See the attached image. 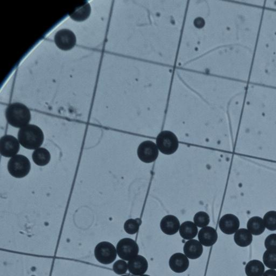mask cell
<instances>
[{"label":"cell","mask_w":276,"mask_h":276,"mask_svg":"<svg viewBox=\"0 0 276 276\" xmlns=\"http://www.w3.org/2000/svg\"><path fill=\"white\" fill-rule=\"evenodd\" d=\"M263 276H276V271L270 269V270L266 271Z\"/></svg>","instance_id":"obj_28"},{"label":"cell","mask_w":276,"mask_h":276,"mask_svg":"<svg viewBox=\"0 0 276 276\" xmlns=\"http://www.w3.org/2000/svg\"><path fill=\"white\" fill-rule=\"evenodd\" d=\"M160 228L164 233L168 236H172L177 233L180 229V222L175 216H167L162 219Z\"/></svg>","instance_id":"obj_15"},{"label":"cell","mask_w":276,"mask_h":276,"mask_svg":"<svg viewBox=\"0 0 276 276\" xmlns=\"http://www.w3.org/2000/svg\"><path fill=\"white\" fill-rule=\"evenodd\" d=\"M248 230L254 236H260L266 230L264 220L261 218L254 216L250 218L247 224Z\"/></svg>","instance_id":"obj_17"},{"label":"cell","mask_w":276,"mask_h":276,"mask_svg":"<svg viewBox=\"0 0 276 276\" xmlns=\"http://www.w3.org/2000/svg\"><path fill=\"white\" fill-rule=\"evenodd\" d=\"M150 276L147 275V274H143V275H142V276Z\"/></svg>","instance_id":"obj_29"},{"label":"cell","mask_w":276,"mask_h":276,"mask_svg":"<svg viewBox=\"0 0 276 276\" xmlns=\"http://www.w3.org/2000/svg\"><path fill=\"white\" fill-rule=\"evenodd\" d=\"M263 260L266 267L272 270L276 269V250H267L264 254Z\"/></svg>","instance_id":"obj_22"},{"label":"cell","mask_w":276,"mask_h":276,"mask_svg":"<svg viewBox=\"0 0 276 276\" xmlns=\"http://www.w3.org/2000/svg\"><path fill=\"white\" fill-rule=\"evenodd\" d=\"M140 223V219H129L124 224V230L128 234H135L139 230Z\"/></svg>","instance_id":"obj_24"},{"label":"cell","mask_w":276,"mask_h":276,"mask_svg":"<svg viewBox=\"0 0 276 276\" xmlns=\"http://www.w3.org/2000/svg\"><path fill=\"white\" fill-rule=\"evenodd\" d=\"M116 252L121 259L130 261L137 256L139 246L134 240L123 238L117 244Z\"/></svg>","instance_id":"obj_6"},{"label":"cell","mask_w":276,"mask_h":276,"mask_svg":"<svg viewBox=\"0 0 276 276\" xmlns=\"http://www.w3.org/2000/svg\"><path fill=\"white\" fill-rule=\"evenodd\" d=\"M266 228L271 231L276 230V212L270 211L266 214L264 218Z\"/></svg>","instance_id":"obj_23"},{"label":"cell","mask_w":276,"mask_h":276,"mask_svg":"<svg viewBox=\"0 0 276 276\" xmlns=\"http://www.w3.org/2000/svg\"><path fill=\"white\" fill-rule=\"evenodd\" d=\"M245 270L247 276H263L265 268L260 261L252 260L246 264Z\"/></svg>","instance_id":"obj_21"},{"label":"cell","mask_w":276,"mask_h":276,"mask_svg":"<svg viewBox=\"0 0 276 276\" xmlns=\"http://www.w3.org/2000/svg\"><path fill=\"white\" fill-rule=\"evenodd\" d=\"M128 276L124 275V276Z\"/></svg>","instance_id":"obj_30"},{"label":"cell","mask_w":276,"mask_h":276,"mask_svg":"<svg viewBox=\"0 0 276 276\" xmlns=\"http://www.w3.org/2000/svg\"><path fill=\"white\" fill-rule=\"evenodd\" d=\"M194 224L200 228H204L210 222V218L208 214L204 212H200L196 214L194 218Z\"/></svg>","instance_id":"obj_25"},{"label":"cell","mask_w":276,"mask_h":276,"mask_svg":"<svg viewBox=\"0 0 276 276\" xmlns=\"http://www.w3.org/2000/svg\"><path fill=\"white\" fill-rule=\"evenodd\" d=\"M203 250L202 245L196 240H190L186 242L184 247V254L192 260H196L201 257Z\"/></svg>","instance_id":"obj_14"},{"label":"cell","mask_w":276,"mask_h":276,"mask_svg":"<svg viewBox=\"0 0 276 276\" xmlns=\"http://www.w3.org/2000/svg\"><path fill=\"white\" fill-rule=\"evenodd\" d=\"M31 169L30 160L23 155L12 157L8 163L10 174L16 178H22L29 174Z\"/></svg>","instance_id":"obj_3"},{"label":"cell","mask_w":276,"mask_h":276,"mask_svg":"<svg viewBox=\"0 0 276 276\" xmlns=\"http://www.w3.org/2000/svg\"><path fill=\"white\" fill-rule=\"evenodd\" d=\"M94 256L100 263L106 265L110 264L116 259V250L111 243L102 242L96 246Z\"/></svg>","instance_id":"obj_5"},{"label":"cell","mask_w":276,"mask_h":276,"mask_svg":"<svg viewBox=\"0 0 276 276\" xmlns=\"http://www.w3.org/2000/svg\"><path fill=\"white\" fill-rule=\"evenodd\" d=\"M128 264L124 260H117L113 266V270L114 272L120 275L125 274L128 271Z\"/></svg>","instance_id":"obj_26"},{"label":"cell","mask_w":276,"mask_h":276,"mask_svg":"<svg viewBox=\"0 0 276 276\" xmlns=\"http://www.w3.org/2000/svg\"><path fill=\"white\" fill-rule=\"evenodd\" d=\"M156 146L161 152L164 154H174L178 147L176 136L170 131H162L156 138Z\"/></svg>","instance_id":"obj_4"},{"label":"cell","mask_w":276,"mask_h":276,"mask_svg":"<svg viewBox=\"0 0 276 276\" xmlns=\"http://www.w3.org/2000/svg\"><path fill=\"white\" fill-rule=\"evenodd\" d=\"M218 236L216 230L210 226H206L200 230L198 238L201 244L205 246H211L218 240Z\"/></svg>","instance_id":"obj_13"},{"label":"cell","mask_w":276,"mask_h":276,"mask_svg":"<svg viewBox=\"0 0 276 276\" xmlns=\"http://www.w3.org/2000/svg\"><path fill=\"white\" fill-rule=\"evenodd\" d=\"M137 154L141 161L146 163H151L156 160L158 150L154 142L146 141L140 144L138 148Z\"/></svg>","instance_id":"obj_7"},{"label":"cell","mask_w":276,"mask_h":276,"mask_svg":"<svg viewBox=\"0 0 276 276\" xmlns=\"http://www.w3.org/2000/svg\"><path fill=\"white\" fill-rule=\"evenodd\" d=\"M54 42L61 50H69L76 44V38L74 34L68 30H59L54 36Z\"/></svg>","instance_id":"obj_9"},{"label":"cell","mask_w":276,"mask_h":276,"mask_svg":"<svg viewBox=\"0 0 276 276\" xmlns=\"http://www.w3.org/2000/svg\"><path fill=\"white\" fill-rule=\"evenodd\" d=\"M18 140L24 148L28 150H36L44 142V134L42 130L38 126L28 125L19 130Z\"/></svg>","instance_id":"obj_1"},{"label":"cell","mask_w":276,"mask_h":276,"mask_svg":"<svg viewBox=\"0 0 276 276\" xmlns=\"http://www.w3.org/2000/svg\"><path fill=\"white\" fill-rule=\"evenodd\" d=\"M234 240L238 246L240 247H246L252 242V234L246 229L238 230L234 234Z\"/></svg>","instance_id":"obj_20"},{"label":"cell","mask_w":276,"mask_h":276,"mask_svg":"<svg viewBox=\"0 0 276 276\" xmlns=\"http://www.w3.org/2000/svg\"><path fill=\"white\" fill-rule=\"evenodd\" d=\"M169 264L172 271L182 273L188 270L190 262L188 258L182 253L172 254L169 260Z\"/></svg>","instance_id":"obj_11"},{"label":"cell","mask_w":276,"mask_h":276,"mask_svg":"<svg viewBox=\"0 0 276 276\" xmlns=\"http://www.w3.org/2000/svg\"><path fill=\"white\" fill-rule=\"evenodd\" d=\"M148 260L140 255H137L128 263L130 272L134 276L143 275L148 270Z\"/></svg>","instance_id":"obj_12"},{"label":"cell","mask_w":276,"mask_h":276,"mask_svg":"<svg viewBox=\"0 0 276 276\" xmlns=\"http://www.w3.org/2000/svg\"><path fill=\"white\" fill-rule=\"evenodd\" d=\"M181 236L186 240H190L196 238L198 232L196 225L191 222H184L180 228Z\"/></svg>","instance_id":"obj_19"},{"label":"cell","mask_w":276,"mask_h":276,"mask_svg":"<svg viewBox=\"0 0 276 276\" xmlns=\"http://www.w3.org/2000/svg\"><path fill=\"white\" fill-rule=\"evenodd\" d=\"M20 148L19 141L14 136L6 135L0 140V153L4 157L10 158L16 156Z\"/></svg>","instance_id":"obj_8"},{"label":"cell","mask_w":276,"mask_h":276,"mask_svg":"<svg viewBox=\"0 0 276 276\" xmlns=\"http://www.w3.org/2000/svg\"><path fill=\"white\" fill-rule=\"evenodd\" d=\"M6 120L10 125L16 128H22L31 120L30 110L22 104L16 102L8 106L6 112Z\"/></svg>","instance_id":"obj_2"},{"label":"cell","mask_w":276,"mask_h":276,"mask_svg":"<svg viewBox=\"0 0 276 276\" xmlns=\"http://www.w3.org/2000/svg\"><path fill=\"white\" fill-rule=\"evenodd\" d=\"M265 246L267 250H276V234L268 236L265 240Z\"/></svg>","instance_id":"obj_27"},{"label":"cell","mask_w":276,"mask_h":276,"mask_svg":"<svg viewBox=\"0 0 276 276\" xmlns=\"http://www.w3.org/2000/svg\"><path fill=\"white\" fill-rule=\"evenodd\" d=\"M240 224V220L238 217L230 214L222 216L219 222L220 230L227 234L236 233L239 229Z\"/></svg>","instance_id":"obj_10"},{"label":"cell","mask_w":276,"mask_h":276,"mask_svg":"<svg viewBox=\"0 0 276 276\" xmlns=\"http://www.w3.org/2000/svg\"><path fill=\"white\" fill-rule=\"evenodd\" d=\"M91 6L85 2L70 13V18L76 22H80L86 20L90 15Z\"/></svg>","instance_id":"obj_16"},{"label":"cell","mask_w":276,"mask_h":276,"mask_svg":"<svg viewBox=\"0 0 276 276\" xmlns=\"http://www.w3.org/2000/svg\"><path fill=\"white\" fill-rule=\"evenodd\" d=\"M32 157L34 164L39 166H44L49 163L51 160L50 152L42 148H40L34 150Z\"/></svg>","instance_id":"obj_18"}]
</instances>
